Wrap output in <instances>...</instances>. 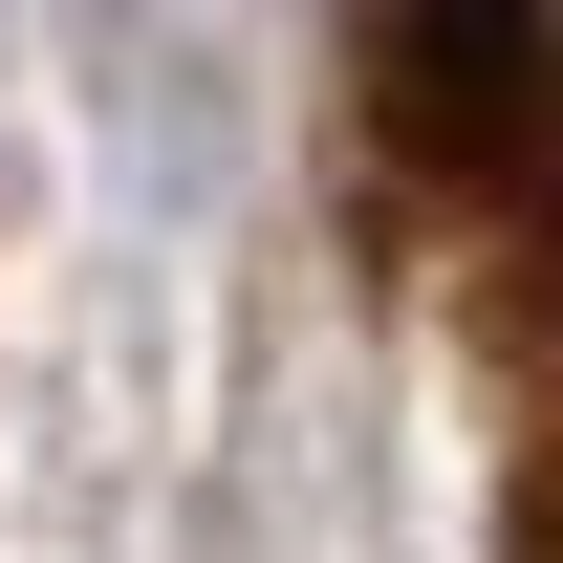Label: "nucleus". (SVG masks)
Instances as JSON below:
<instances>
[{
	"label": "nucleus",
	"instance_id": "nucleus-1",
	"mask_svg": "<svg viewBox=\"0 0 563 563\" xmlns=\"http://www.w3.org/2000/svg\"><path fill=\"white\" fill-rule=\"evenodd\" d=\"M325 196L498 412V563H563V0H325Z\"/></svg>",
	"mask_w": 563,
	"mask_h": 563
}]
</instances>
